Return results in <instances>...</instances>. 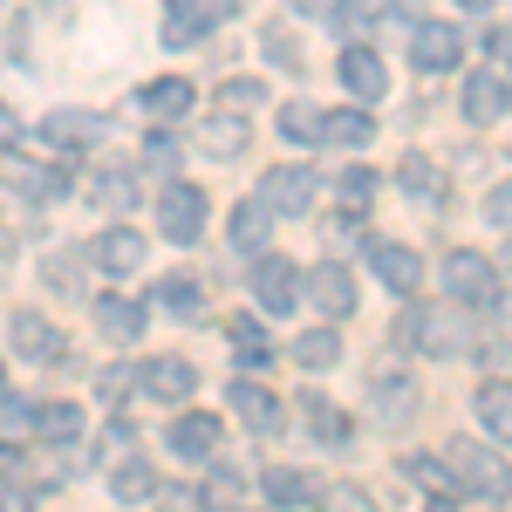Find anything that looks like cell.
<instances>
[{"label": "cell", "instance_id": "cb8c5ba5", "mask_svg": "<svg viewBox=\"0 0 512 512\" xmlns=\"http://www.w3.org/2000/svg\"><path fill=\"white\" fill-rule=\"evenodd\" d=\"M226 335H233V355L246 362V369L274 362V335H267V321H253V315H226Z\"/></svg>", "mask_w": 512, "mask_h": 512}, {"label": "cell", "instance_id": "5bb4252c", "mask_svg": "<svg viewBox=\"0 0 512 512\" xmlns=\"http://www.w3.org/2000/svg\"><path fill=\"white\" fill-rule=\"evenodd\" d=\"M144 253H151V239L130 233V226H110V233H96V246H89V260H96L103 274H137Z\"/></svg>", "mask_w": 512, "mask_h": 512}, {"label": "cell", "instance_id": "7402d4cb", "mask_svg": "<svg viewBox=\"0 0 512 512\" xmlns=\"http://www.w3.org/2000/svg\"><path fill=\"white\" fill-rule=\"evenodd\" d=\"M7 185L21 198H35V205H48V198L69 192V178L55 171V164H28V158H7Z\"/></svg>", "mask_w": 512, "mask_h": 512}, {"label": "cell", "instance_id": "8d00e7d4", "mask_svg": "<svg viewBox=\"0 0 512 512\" xmlns=\"http://www.w3.org/2000/svg\"><path fill=\"white\" fill-rule=\"evenodd\" d=\"M335 198H342L349 212H362V205L376 198V171H362V164H355V171H342V178H335Z\"/></svg>", "mask_w": 512, "mask_h": 512}, {"label": "cell", "instance_id": "277c9868", "mask_svg": "<svg viewBox=\"0 0 512 512\" xmlns=\"http://www.w3.org/2000/svg\"><path fill=\"white\" fill-rule=\"evenodd\" d=\"M417 410H424V403H417V376H410V369H376V376H369V417H376L383 431H410Z\"/></svg>", "mask_w": 512, "mask_h": 512}, {"label": "cell", "instance_id": "c3c4849f", "mask_svg": "<svg viewBox=\"0 0 512 512\" xmlns=\"http://www.w3.org/2000/svg\"><path fill=\"white\" fill-rule=\"evenodd\" d=\"M48 280H62V294H76V260H48Z\"/></svg>", "mask_w": 512, "mask_h": 512}, {"label": "cell", "instance_id": "d6986e66", "mask_svg": "<svg viewBox=\"0 0 512 512\" xmlns=\"http://www.w3.org/2000/svg\"><path fill=\"white\" fill-rule=\"evenodd\" d=\"M7 335H14V349L28 355V362H62V335H55L35 308H21V315L7 321Z\"/></svg>", "mask_w": 512, "mask_h": 512}, {"label": "cell", "instance_id": "7dc6e473", "mask_svg": "<svg viewBox=\"0 0 512 512\" xmlns=\"http://www.w3.org/2000/svg\"><path fill=\"white\" fill-rule=\"evenodd\" d=\"M130 444H137L130 424H110V431H103V451H110V458H130Z\"/></svg>", "mask_w": 512, "mask_h": 512}, {"label": "cell", "instance_id": "d590c367", "mask_svg": "<svg viewBox=\"0 0 512 512\" xmlns=\"http://www.w3.org/2000/svg\"><path fill=\"white\" fill-rule=\"evenodd\" d=\"M403 192L424 198V205H431V198H444V178L431 171V158H403Z\"/></svg>", "mask_w": 512, "mask_h": 512}, {"label": "cell", "instance_id": "9a60e30c", "mask_svg": "<svg viewBox=\"0 0 512 512\" xmlns=\"http://www.w3.org/2000/svg\"><path fill=\"white\" fill-rule=\"evenodd\" d=\"M369 267H376V280H383L390 294H403V301L424 287V260H417L410 246H383V239H376V246H369Z\"/></svg>", "mask_w": 512, "mask_h": 512}, {"label": "cell", "instance_id": "bcb514c9", "mask_svg": "<svg viewBox=\"0 0 512 512\" xmlns=\"http://www.w3.org/2000/svg\"><path fill=\"white\" fill-rule=\"evenodd\" d=\"M485 55H492V62H506V69H512V21H506V28H492V35H485Z\"/></svg>", "mask_w": 512, "mask_h": 512}, {"label": "cell", "instance_id": "603a6c76", "mask_svg": "<svg viewBox=\"0 0 512 512\" xmlns=\"http://www.w3.org/2000/svg\"><path fill=\"white\" fill-rule=\"evenodd\" d=\"M96 328H103L110 342H137V335H144V301H130V294H103V301H96Z\"/></svg>", "mask_w": 512, "mask_h": 512}, {"label": "cell", "instance_id": "484cf974", "mask_svg": "<svg viewBox=\"0 0 512 512\" xmlns=\"http://www.w3.org/2000/svg\"><path fill=\"white\" fill-rule=\"evenodd\" d=\"M478 424L492 444H512V383H485L478 390Z\"/></svg>", "mask_w": 512, "mask_h": 512}, {"label": "cell", "instance_id": "d6a6232c", "mask_svg": "<svg viewBox=\"0 0 512 512\" xmlns=\"http://www.w3.org/2000/svg\"><path fill=\"white\" fill-rule=\"evenodd\" d=\"M369 137H376L369 110H335V117H328V144H342V151H362Z\"/></svg>", "mask_w": 512, "mask_h": 512}, {"label": "cell", "instance_id": "7c38bea8", "mask_svg": "<svg viewBox=\"0 0 512 512\" xmlns=\"http://www.w3.org/2000/svg\"><path fill=\"white\" fill-rule=\"evenodd\" d=\"M137 390L158 396V403H185L198 390V369L185 355H158V362H137Z\"/></svg>", "mask_w": 512, "mask_h": 512}, {"label": "cell", "instance_id": "52a82bcc", "mask_svg": "<svg viewBox=\"0 0 512 512\" xmlns=\"http://www.w3.org/2000/svg\"><path fill=\"white\" fill-rule=\"evenodd\" d=\"M233 7L239 0H164V41H171V48H192V41H205Z\"/></svg>", "mask_w": 512, "mask_h": 512}, {"label": "cell", "instance_id": "30bf717a", "mask_svg": "<svg viewBox=\"0 0 512 512\" xmlns=\"http://www.w3.org/2000/svg\"><path fill=\"white\" fill-rule=\"evenodd\" d=\"M512 117V82L492 76V69H472L465 76V123H478V130H492V123Z\"/></svg>", "mask_w": 512, "mask_h": 512}, {"label": "cell", "instance_id": "60d3db41", "mask_svg": "<svg viewBox=\"0 0 512 512\" xmlns=\"http://www.w3.org/2000/svg\"><path fill=\"white\" fill-rule=\"evenodd\" d=\"M485 219H492L499 233H512V178H506V185H492V192H485Z\"/></svg>", "mask_w": 512, "mask_h": 512}, {"label": "cell", "instance_id": "681fc988", "mask_svg": "<svg viewBox=\"0 0 512 512\" xmlns=\"http://www.w3.org/2000/svg\"><path fill=\"white\" fill-rule=\"evenodd\" d=\"M342 0H294V14H335Z\"/></svg>", "mask_w": 512, "mask_h": 512}, {"label": "cell", "instance_id": "2e32d148", "mask_svg": "<svg viewBox=\"0 0 512 512\" xmlns=\"http://www.w3.org/2000/svg\"><path fill=\"white\" fill-rule=\"evenodd\" d=\"M226 396H233L239 424H246L253 437H274V431H280V417H287V410H280V396L267 390V383H233Z\"/></svg>", "mask_w": 512, "mask_h": 512}, {"label": "cell", "instance_id": "b9f144b4", "mask_svg": "<svg viewBox=\"0 0 512 512\" xmlns=\"http://www.w3.org/2000/svg\"><path fill=\"white\" fill-rule=\"evenodd\" d=\"M0 424H7V431L35 424V403H28V396H14V390H0Z\"/></svg>", "mask_w": 512, "mask_h": 512}, {"label": "cell", "instance_id": "7bdbcfd3", "mask_svg": "<svg viewBox=\"0 0 512 512\" xmlns=\"http://www.w3.org/2000/svg\"><path fill=\"white\" fill-rule=\"evenodd\" d=\"M321 506H342V512H362V506H369V492H362V485H321Z\"/></svg>", "mask_w": 512, "mask_h": 512}, {"label": "cell", "instance_id": "db71d44e", "mask_svg": "<svg viewBox=\"0 0 512 512\" xmlns=\"http://www.w3.org/2000/svg\"><path fill=\"white\" fill-rule=\"evenodd\" d=\"M0 130H7V103H0Z\"/></svg>", "mask_w": 512, "mask_h": 512}, {"label": "cell", "instance_id": "816d5d0a", "mask_svg": "<svg viewBox=\"0 0 512 512\" xmlns=\"http://www.w3.org/2000/svg\"><path fill=\"white\" fill-rule=\"evenodd\" d=\"M458 7H472V14H485V7H499V0H458Z\"/></svg>", "mask_w": 512, "mask_h": 512}, {"label": "cell", "instance_id": "3957f363", "mask_svg": "<svg viewBox=\"0 0 512 512\" xmlns=\"http://www.w3.org/2000/svg\"><path fill=\"white\" fill-rule=\"evenodd\" d=\"M437 287H444L451 301H465V308H485V301H499V274H492V260H485V253H472V246L444 253V267H437Z\"/></svg>", "mask_w": 512, "mask_h": 512}, {"label": "cell", "instance_id": "f546056e", "mask_svg": "<svg viewBox=\"0 0 512 512\" xmlns=\"http://www.w3.org/2000/svg\"><path fill=\"white\" fill-rule=\"evenodd\" d=\"M198 144H205L212 158H239V151H246V123H239V117H226V110H219V117H212V123H198Z\"/></svg>", "mask_w": 512, "mask_h": 512}, {"label": "cell", "instance_id": "e575fe53", "mask_svg": "<svg viewBox=\"0 0 512 512\" xmlns=\"http://www.w3.org/2000/svg\"><path fill=\"white\" fill-rule=\"evenodd\" d=\"M151 301H158V308H171V315H198V280L192 274H171V280H158V287H151Z\"/></svg>", "mask_w": 512, "mask_h": 512}, {"label": "cell", "instance_id": "ab89813d", "mask_svg": "<svg viewBox=\"0 0 512 512\" xmlns=\"http://www.w3.org/2000/svg\"><path fill=\"white\" fill-rule=\"evenodd\" d=\"M219 103H226V110H260V103H267V89H260V82H226V89H219Z\"/></svg>", "mask_w": 512, "mask_h": 512}, {"label": "cell", "instance_id": "8992f818", "mask_svg": "<svg viewBox=\"0 0 512 512\" xmlns=\"http://www.w3.org/2000/svg\"><path fill=\"white\" fill-rule=\"evenodd\" d=\"M253 301H260V315H294L301 308V267L294 260H280V253H260L253 260Z\"/></svg>", "mask_w": 512, "mask_h": 512}, {"label": "cell", "instance_id": "7a4b0ae2", "mask_svg": "<svg viewBox=\"0 0 512 512\" xmlns=\"http://www.w3.org/2000/svg\"><path fill=\"white\" fill-rule=\"evenodd\" d=\"M396 342H410L417 355H437V362H451V355H465L478 342L472 335V315H465V301H451V308H410L403 328H396Z\"/></svg>", "mask_w": 512, "mask_h": 512}, {"label": "cell", "instance_id": "e0dca14e", "mask_svg": "<svg viewBox=\"0 0 512 512\" xmlns=\"http://www.w3.org/2000/svg\"><path fill=\"white\" fill-rule=\"evenodd\" d=\"M458 48H465V41H458V28H451V21H424V28L410 35V62L437 76V69H458Z\"/></svg>", "mask_w": 512, "mask_h": 512}, {"label": "cell", "instance_id": "4316f807", "mask_svg": "<svg viewBox=\"0 0 512 512\" xmlns=\"http://www.w3.org/2000/svg\"><path fill=\"white\" fill-rule=\"evenodd\" d=\"M280 137L287 144H328V117H321L315 103H280Z\"/></svg>", "mask_w": 512, "mask_h": 512}, {"label": "cell", "instance_id": "f6af8a7d", "mask_svg": "<svg viewBox=\"0 0 512 512\" xmlns=\"http://www.w3.org/2000/svg\"><path fill=\"white\" fill-rule=\"evenodd\" d=\"M205 499H212V506H219V499L233 506V499H239V472H212V485H205Z\"/></svg>", "mask_w": 512, "mask_h": 512}, {"label": "cell", "instance_id": "ac0fdd59", "mask_svg": "<svg viewBox=\"0 0 512 512\" xmlns=\"http://www.w3.org/2000/svg\"><path fill=\"white\" fill-rule=\"evenodd\" d=\"M41 137H48V144H76V151H89V144L110 137V117H96V110H55V117L41 123Z\"/></svg>", "mask_w": 512, "mask_h": 512}, {"label": "cell", "instance_id": "8fae6325", "mask_svg": "<svg viewBox=\"0 0 512 512\" xmlns=\"http://www.w3.org/2000/svg\"><path fill=\"white\" fill-rule=\"evenodd\" d=\"M335 76H342V89H349L355 103H376V96L390 89V69H383V55H376V48H362V41H349V48H342Z\"/></svg>", "mask_w": 512, "mask_h": 512}, {"label": "cell", "instance_id": "74e56055", "mask_svg": "<svg viewBox=\"0 0 512 512\" xmlns=\"http://www.w3.org/2000/svg\"><path fill=\"white\" fill-rule=\"evenodd\" d=\"M130 390H137V369H130V362H110V369L96 376V396H103V403H123Z\"/></svg>", "mask_w": 512, "mask_h": 512}, {"label": "cell", "instance_id": "d4e9b609", "mask_svg": "<svg viewBox=\"0 0 512 512\" xmlns=\"http://www.w3.org/2000/svg\"><path fill=\"white\" fill-rule=\"evenodd\" d=\"M137 103H144L151 117L178 123L185 110H192V82H178V76H158V82H144V89H137Z\"/></svg>", "mask_w": 512, "mask_h": 512}, {"label": "cell", "instance_id": "4dcf8cb0", "mask_svg": "<svg viewBox=\"0 0 512 512\" xmlns=\"http://www.w3.org/2000/svg\"><path fill=\"white\" fill-rule=\"evenodd\" d=\"M301 410H308V431H315L321 444H349V417H342L328 396H301Z\"/></svg>", "mask_w": 512, "mask_h": 512}, {"label": "cell", "instance_id": "f35d334b", "mask_svg": "<svg viewBox=\"0 0 512 512\" xmlns=\"http://www.w3.org/2000/svg\"><path fill=\"white\" fill-rule=\"evenodd\" d=\"M267 62H280V69H301V41L287 35V28H267Z\"/></svg>", "mask_w": 512, "mask_h": 512}, {"label": "cell", "instance_id": "f5cc1de1", "mask_svg": "<svg viewBox=\"0 0 512 512\" xmlns=\"http://www.w3.org/2000/svg\"><path fill=\"white\" fill-rule=\"evenodd\" d=\"M506 280H512V239H506Z\"/></svg>", "mask_w": 512, "mask_h": 512}, {"label": "cell", "instance_id": "6da1fadb", "mask_svg": "<svg viewBox=\"0 0 512 512\" xmlns=\"http://www.w3.org/2000/svg\"><path fill=\"white\" fill-rule=\"evenodd\" d=\"M437 465L451 472L458 499H472V506H506V499H512V472H506V458H499V451H485L478 437H451Z\"/></svg>", "mask_w": 512, "mask_h": 512}, {"label": "cell", "instance_id": "ba28073f", "mask_svg": "<svg viewBox=\"0 0 512 512\" xmlns=\"http://www.w3.org/2000/svg\"><path fill=\"white\" fill-rule=\"evenodd\" d=\"M164 451H171V458H185V465H212V458L226 451V431H219V417L185 410V417L164 431Z\"/></svg>", "mask_w": 512, "mask_h": 512}, {"label": "cell", "instance_id": "ffe728a7", "mask_svg": "<svg viewBox=\"0 0 512 512\" xmlns=\"http://www.w3.org/2000/svg\"><path fill=\"white\" fill-rule=\"evenodd\" d=\"M267 233H274V205H267V198H246V205H233L226 239H233L239 253H260V246H267Z\"/></svg>", "mask_w": 512, "mask_h": 512}, {"label": "cell", "instance_id": "5b68a950", "mask_svg": "<svg viewBox=\"0 0 512 512\" xmlns=\"http://www.w3.org/2000/svg\"><path fill=\"white\" fill-rule=\"evenodd\" d=\"M158 233L171 239V246H192V239L205 233V192H198L192 178H171L158 192Z\"/></svg>", "mask_w": 512, "mask_h": 512}, {"label": "cell", "instance_id": "83f0119b", "mask_svg": "<svg viewBox=\"0 0 512 512\" xmlns=\"http://www.w3.org/2000/svg\"><path fill=\"white\" fill-rule=\"evenodd\" d=\"M294 362L301 369H335L342 362V335L321 321V328H308V335H294Z\"/></svg>", "mask_w": 512, "mask_h": 512}, {"label": "cell", "instance_id": "4fadbf2b", "mask_svg": "<svg viewBox=\"0 0 512 512\" xmlns=\"http://www.w3.org/2000/svg\"><path fill=\"white\" fill-rule=\"evenodd\" d=\"M301 301H315L328 321H342L355 308V280H349V267H335V260H321L315 274H301Z\"/></svg>", "mask_w": 512, "mask_h": 512}, {"label": "cell", "instance_id": "1f68e13d", "mask_svg": "<svg viewBox=\"0 0 512 512\" xmlns=\"http://www.w3.org/2000/svg\"><path fill=\"white\" fill-rule=\"evenodd\" d=\"M164 478L151 472V465H117V478H110V492H117L123 506H144V499H158Z\"/></svg>", "mask_w": 512, "mask_h": 512}, {"label": "cell", "instance_id": "f907efd6", "mask_svg": "<svg viewBox=\"0 0 512 512\" xmlns=\"http://www.w3.org/2000/svg\"><path fill=\"white\" fill-rule=\"evenodd\" d=\"M14 472H21V458H14V451L0 444V478H14Z\"/></svg>", "mask_w": 512, "mask_h": 512}, {"label": "cell", "instance_id": "836d02e7", "mask_svg": "<svg viewBox=\"0 0 512 512\" xmlns=\"http://www.w3.org/2000/svg\"><path fill=\"white\" fill-rule=\"evenodd\" d=\"M89 192H96L103 212H130V205H137V178H130V171H96Z\"/></svg>", "mask_w": 512, "mask_h": 512}, {"label": "cell", "instance_id": "44dd1931", "mask_svg": "<svg viewBox=\"0 0 512 512\" xmlns=\"http://www.w3.org/2000/svg\"><path fill=\"white\" fill-rule=\"evenodd\" d=\"M260 485H267V499H274V506H287V512H308V506H321V478L294 472V465H274V472L260 478Z\"/></svg>", "mask_w": 512, "mask_h": 512}, {"label": "cell", "instance_id": "f1b7e54d", "mask_svg": "<svg viewBox=\"0 0 512 512\" xmlns=\"http://www.w3.org/2000/svg\"><path fill=\"white\" fill-rule=\"evenodd\" d=\"M35 431L48 437V444H76L82 437V410L76 403H35Z\"/></svg>", "mask_w": 512, "mask_h": 512}, {"label": "cell", "instance_id": "9c48e42d", "mask_svg": "<svg viewBox=\"0 0 512 512\" xmlns=\"http://www.w3.org/2000/svg\"><path fill=\"white\" fill-rule=\"evenodd\" d=\"M260 198L274 205L280 219H301V212H315L321 178L308 171V164H274V171H267V185H260Z\"/></svg>", "mask_w": 512, "mask_h": 512}, {"label": "cell", "instance_id": "ee69618b", "mask_svg": "<svg viewBox=\"0 0 512 512\" xmlns=\"http://www.w3.org/2000/svg\"><path fill=\"white\" fill-rule=\"evenodd\" d=\"M144 158L158 164V171H171V164H178V137H164V130H151V137H144Z\"/></svg>", "mask_w": 512, "mask_h": 512}]
</instances>
